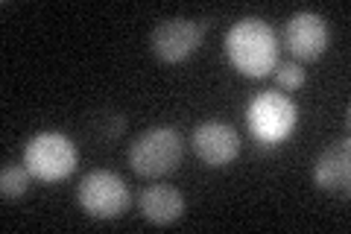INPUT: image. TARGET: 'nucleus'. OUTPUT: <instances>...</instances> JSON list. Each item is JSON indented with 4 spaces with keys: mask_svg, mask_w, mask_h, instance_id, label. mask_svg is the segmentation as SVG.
Returning a JSON list of instances; mask_svg holds the SVG:
<instances>
[{
    "mask_svg": "<svg viewBox=\"0 0 351 234\" xmlns=\"http://www.w3.org/2000/svg\"><path fill=\"white\" fill-rule=\"evenodd\" d=\"M226 53L243 76L261 80L269 71H276V65H278L276 32L269 30V24H263L261 18H243L228 30Z\"/></svg>",
    "mask_w": 351,
    "mask_h": 234,
    "instance_id": "obj_1",
    "label": "nucleus"
},
{
    "mask_svg": "<svg viewBox=\"0 0 351 234\" xmlns=\"http://www.w3.org/2000/svg\"><path fill=\"white\" fill-rule=\"evenodd\" d=\"M182 161V135L173 126H152L132 141L129 164L144 179L173 173Z\"/></svg>",
    "mask_w": 351,
    "mask_h": 234,
    "instance_id": "obj_2",
    "label": "nucleus"
},
{
    "mask_svg": "<svg viewBox=\"0 0 351 234\" xmlns=\"http://www.w3.org/2000/svg\"><path fill=\"white\" fill-rule=\"evenodd\" d=\"M24 164L41 182L68 179L76 170V147L62 132H41V135L29 138L24 150Z\"/></svg>",
    "mask_w": 351,
    "mask_h": 234,
    "instance_id": "obj_3",
    "label": "nucleus"
},
{
    "mask_svg": "<svg viewBox=\"0 0 351 234\" xmlns=\"http://www.w3.org/2000/svg\"><path fill=\"white\" fill-rule=\"evenodd\" d=\"M80 205L94 220H114L129 208V187L112 170H91L80 182Z\"/></svg>",
    "mask_w": 351,
    "mask_h": 234,
    "instance_id": "obj_4",
    "label": "nucleus"
},
{
    "mask_svg": "<svg viewBox=\"0 0 351 234\" xmlns=\"http://www.w3.org/2000/svg\"><path fill=\"white\" fill-rule=\"evenodd\" d=\"M295 115H299V108H295L293 100H287L284 94H276V91H267V94L252 100L249 129L261 143H281L293 132Z\"/></svg>",
    "mask_w": 351,
    "mask_h": 234,
    "instance_id": "obj_5",
    "label": "nucleus"
},
{
    "mask_svg": "<svg viewBox=\"0 0 351 234\" xmlns=\"http://www.w3.org/2000/svg\"><path fill=\"white\" fill-rule=\"evenodd\" d=\"M208 24L205 21H193V18H167L152 30L149 36V47L158 56L161 62H184L188 56L199 47L205 38Z\"/></svg>",
    "mask_w": 351,
    "mask_h": 234,
    "instance_id": "obj_6",
    "label": "nucleus"
},
{
    "mask_svg": "<svg viewBox=\"0 0 351 234\" xmlns=\"http://www.w3.org/2000/svg\"><path fill=\"white\" fill-rule=\"evenodd\" d=\"M193 150L208 167H226L237 159L240 135L228 124L208 120V124L196 126V132H193Z\"/></svg>",
    "mask_w": 351,
    "mask_h": 234,
    "instance_id": "obj_7",
    "label": "nucleus"
},
{
    "mask_svg": "<svg viewBox=\"0 0 351 234\" xmlns=\"http://www.w3.org/2000/svg\"><path fill=\"white\" fill-rule=\"evenodd\" d=\"M284 44L299 56V59H319L328 47V27L316 12H299L287 21Z\"/></svg>",
    "mask_w": 351,
    "mask_h": 234,
    "instance_id": "obj_8",
    "label": "nucleus"
},
{
    "mask_svg": "<svg viewBox=\"0 0 351 234\" xmlns=\"http://www.w3.org/2000/svg\"><path fill=\"white\" fill-rule=\"evenodd\" d=\"M313 182L325 194H348L351 185V147L346 138L334 141L313 164Z\"/></svg>",
    "mask_w": 351,
    "mask_h": 234,
    "instance_id": "obj_9",
    "label": "nucleus"
},
{
    "mask_svg": "<svg viewBox=\"0 0 351 234\" xmlns=\"http://www.w3.org/2000/svg\"><path fill=\"white\" fill-rule=\"evenodd\" d=\"M141 211L156 226H170L184 214V196L170 185H152L138 199Z\"/></svg>",
    "mask_w": 351,
    "mask_h": 234,
    "instance_id": "obj_10",
    "label": "nucleus"
},
{
    "mask_svg": "<svg viewBox=\"0 0 351 234\" xmlns=\"http://www.w3.org/2000/svg\"><path fill=\"white\" fill-rule=\"evenodd\" d=\"M29 179H32L29 167H15V164H9V167H3V173H0V194H3V199H18V196H24L27 187H29Z\"/></svg>",
    "mask_w": 351,
    "mask_h": 234,
    "instance_id": "obj_11",
    "label": "nucleus"
},
{
    "mask_svg": "<svg viewBox=\"0 0 351 234\" xmlns=\"http://www.w3.org/2000/svg\"><path fill=\"white\" fill-rule=\"evenodd\" d=\"M276 80L281 88L295 91V88L304 85V71H302V65H295V62H284V65H276Z\"/></svg>",
    "mask_w": 351,
    "mask_h": 234,
    "instance_id": "obj_12",
    "label": "nucleus"
}]
</instances>
